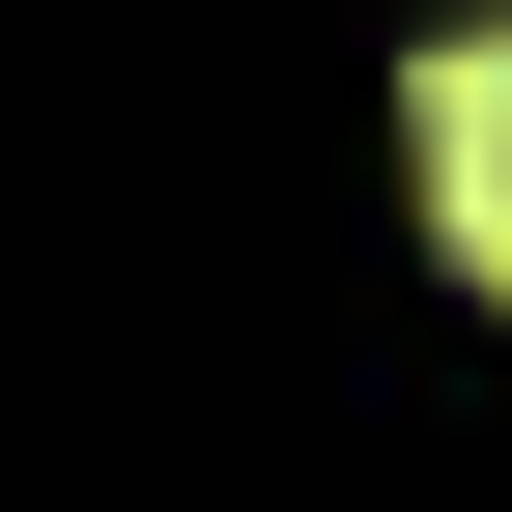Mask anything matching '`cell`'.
Instances as JSON below:
<instances>
[{"instance_id":"6da1fadb","label":"cell","mask_w":512,"mask_h":512,"mask_svg":"<svg viewBox=\"0 0 512 512\" xmlns=\"http://www.w3.org/2000/svg\"><path fill=\"white\" fill-rule=\"evenodd\" d=\"M399 171H427V256L512 285V29H427L399 57Z\"/></svg>"}]
</instances>
